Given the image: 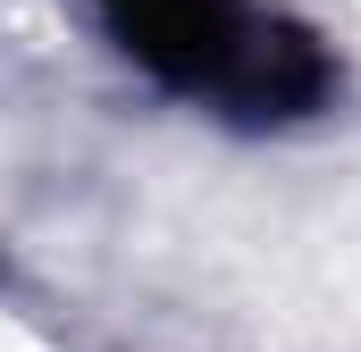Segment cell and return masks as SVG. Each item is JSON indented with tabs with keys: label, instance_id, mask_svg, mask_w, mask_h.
<instances>
[{
	"label": "cell",
	"instance_id": "obj_1",
	"mask_svg": "<svg viewBox=\"0 0 361 352\" xmlns=\"http://www.w3.org/2000/svg\"><path fill=\"white\" fill-rule=\"evenodd\" d=\"M135 68L169 92L227 101L244 118H302L328 101V51L252 0H92Z\"/></svg>",
	"mask_w": 361,
	"mask_h": 352
}]
</instances>
